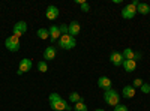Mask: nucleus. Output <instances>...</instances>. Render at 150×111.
<instances>
[{"label": "nucleus", "instance_id": "18", "mask_svg": "<svg viewBox=\"0 0 150 111\" xmlns=\"http://www.w3.org/2000/svg\"><path fill=\"white\" fill-rule=\"evenodd\" d=\"M69 101L74 102V104H77V102H80V101H83V99H81L80 93H77V92H71V93H69Z\"/></svg>", "mask_w": 150, "mask_h": 111}, {"label": "nucleus", "instance_id": "23", "mask_svg": "<svg viewBox=\"0 0 150 111\" xmlns=\"http://www.w3.org/2000/svg\"><path fill=\"white\" fill-rule=\"evenodd\" d=\"M140 89H141V92H143V93H146V95H147V93H150V84H147V83H144V84L141 86V87H140Z\"/></svg>", "mask_w": 150, "mask_h": 111}, {"label": "nucleus", "instance_id": "11", "mask_svg": "<svg viewBox=\"0 0 150 111\" xmlns=\"http://www.w3.org/2000/svg\"><path fill=\"white\" fill-rule=\"evenodd\" d=\"M111 86H112V83H111V80H110L108 77H99V78H98V87L102 89L104 92H105V90H110Z\"/></svg>", "mask_w": 150, "mask_h": 111}, {"label": "nucleus", "instance_id": "22", "mask_svg": "<svg viewBox=\"0 0 150 111\" xmlns=\"http://www.w3.org/2000/svg\"><path fill=\"white\" fill-rule=\"evenodd\" d=\"M80 8H81L83 12H89V11H90V5L87 3V2H83V3L80 5Z\"/></svg>", "mask_w": 150, "mask_h": 111}, {"label": "nucleus", "instance_id": "2", "mask_svg": "<svg viewBox=\"0 0 150 111\" xmlns=\"http://www.w3.org/2000/svg\"><path fill=\"white\" fill-rule=\"evenodd\" d=\"M120 98H122V96H120L114 89H110V90H105V92H104V101H105V104L110 105V107L119 105V104H120Z\"/></svg>", "mask_w": 150, "mask_h": 111}, {"label": "nucleus", "instance_id": "15", "mask_svg": "<svg viewBox=\"0 0 150 111\" xmlns=\"http://www.w3.org/2000/svg\"><path fill=\"white\" fill-rule=\"evenodd\" d=\"M122 66L126 72H134L137 69V60H125Z\"/></svg>", "mask_w": 150, "mask_h": 111}, {"label": "nucleus", "instance_id": "14", "mask_svg": "<svg viewBox=\"0 0 150 111\" xmlns=\"http://www.w3.org/2000/svg\"><path fill=\"white\" fill-rule=\"evenodd\" d=\"M122 95H123V98H126V99H132L135 96V87L134 86H125Z\"/></svg>", "mask_w": 150, "mask_h": 111}, {"label": "nucleus", "instance_id": "12", "mask_svg": "<svg viewBox=\"0 0 150 111\" xmlns=\"http://www.w3.org/2000/svg\"><path fill=\"white\" fill-rule=\"evenodd\" d=\"M56 54H57V48H54L53 45H50V47H47L44 50V60L45 62L47 60H53L56 57Z\"/></svg>", "mask_w": 150, "mask_h": 111}, {"label": "nucleus", "instance_id": "13", "mask_svg": "<svg viewBox=\"0 0 150 111\" xmlns=\"http://www.w3.org/2000/svg\"><path fill=\"white\" fill-rule=\"evenodd\" d=\"M48 33H50V38H51V42L59 41V39H60V36H62L59 26H51V27L48 29Z\"/></svg>", "mask_w": 150, "mask_h": 111}, {"label": "nucleus", "instance_id": "21", "mask_svg": "<svg viewBox=\"0 0 150 111\" xmlns=\"http://www.w3.org/2000/svg\"><path fill=\"white\" fill-rule=\"evenodd\" d=\"M38 71L39 72H47L48 71V63L45 60H41L39 63H38Z\"/></svg>", "mask_w": 150, "mask_h": 111}, {"label": "nucleus", "instance_id": "1", "mask_svg": "<svg viewBox=\"0 0 150 111\" xmlns=\"http://www.w3.org/2000/svg\"><path fill=\"white\" fill-rule=\"evenodd\" d=\"M48 102H50V107H51V110H54V111H71V110H74L63 98H62L59 93H51L48 96Z\"/></svg>", "mask_w": 150, "mask_h": 111}, {"label": "nucleus", "instance_id": "9", "mask_svg": "<svg viewBox=\"0 0 150 111\" xmlns=\"http://www.w3.org/2000/svg\"><path fill=\"white\" fill-rule=\"evenodd\" d=\"M110 62H111V63L114 65V66H122L123 62H125L123 54L119 53V51H112V53L110 54Z\"/></svg>", "mask_w": 150, "mask_h": 111}, {"label": "nucleus", "instance_id": "6", "mask_svg": "<svg viewBox=\"0 0 150 111\" xmlns=\"http://www.w3.org/2000/svg\"><path fill=\"white\" fill-rule=\"evenodd\" d=\"M32 66H33V63H32V60H30V59H23V60L20 62V65H18V71H17V74H18V75H23V74L29 72V71L32 69Z\"/></svg>", "mask_w": 150, "mask_h": 111}, {"label": "nucleus", "instance_id": "17", "mask_svg": "<svg viewBox=\"0 0 150 111\" xmlns=\"http://www.w3.org/2000/svg\"><path fill=\"white\" fill-rule=\"evenodd\" d=\"M150 12V6L147 5V3H141L140 2V5L137 6V14H141V15H147Z\"/></svg>", "mask_w": 150, "mask_h": 111}, {"label": "nucleus", "instance_id": "4", "mask_svg": "<svg viewBox=\"0 0 150 111\" xmlns=\"http://www.w3.org/2000/svg\"><path fill=\"white\" fill-rule=\"evenodd\" d=\"M5 47L8 48V50L11 53H17L20 50V38H17L15 35H12V36H8V38L5 39Z\"/></svg>", "mask_w": 150, "mask_h": 111}, {"label": "nucleus", "instance_id": "3", "mask_svg": "<svg viewBox=\"0 0 150 111\" xmlns=\"http://www.w3.org/2000/svg\"><path fill=\"white\" fill-rule=\"evenodd\" d=\"M59 47L63 48V50H72V48H75V45H77V39L72 38L71 35H62L60 39L57 41Z\"/></svg>", "mask_w": 150, "mask_h": 111}, {"label": "nucleus", "instance_id": "24", "mask_svg": "<svg viewBox=\"0 0 150 111\" xmlns=\"http://www.w3.org/2000/svg\"><path fill=\"white\" fill-rule=\"evenodd\" d=\"M114 111H129V110H128V107H126V105L119 104V105H116V107H114Z\"/></svg>", "mask_w": 150, "mask_h": 111}, {"label": "nucleus", "instance_id": "20", "mask_svg": "<svg viewBox=\"0 0 150 111\" xmlns=\"http://www.w3.org/2000/svg\"><path fill=\"white\" fill-rule=\"evenodd\" d=\"M74 110H75V111H87L89 108H87V104H86V102L80 101V102H77V104H75Z\"/></svg>", "mask_w": 150, "mask_h": 111}, {"label": "nucleus", "instance_id": "7", "mask_svg": "<svg viewBox=\"0 0 150 111\" xmlns=\"http://www.w3.org/2000/svg\"><path fill=\"white\" fill-rule=\"evenodd\" d=\"M59 15H60V11H59V8L54 6V5H50V6L47 8V11H45V17H47L50 21H54L56 18H59Z\"/></svg>", "mask_w": 150, "mask_h": 111}, {"label": "nucleus", "instance_id": "10", "mask_svg": "<svg viewBox=\"0 0 150 111\" xmlns=\"http://www.w3.org/2000/svg\"><path fill=\"white\" fill-rule=\"evenodd\" d=\"M81 30V26H80V23L78 21H72L68 24V35H71L72 38H75V36H78Z\"/></svg>", "mask_w": 150, "mask_h": 111}, {"label": "nucleus", "instance_id": "5", "mask_svg": "<svg viewBox=\"0 0 150 111\" xmlns=\"http://www.w3.org/2000/svg\"><path fill=\"white\" fill-rule=\"evenodd\" d=\"M135 14H137V6H134L132 3L126 5V6L122 9V17L125 20H132L135 17Z\"/></svg>", "mask_w": 150, "mask_h": 111}, {"label": "nucleus", "instance_id": "27", "mask_svg": "<svg viewBox=\"0 0 150 111\" xmlns=\"http://www.w3.org/2000/svg\"><path fill=\"white\" fill-rule=\"evenodd\" d=\"M95 111H105V110H101V108H99V110H95Z\"/></svg>", "mask_w": 150, "mask_h": 111}, {"label": "nucleus", "instance_id": "19", "mask_svg": "<svg viewBox=\"0 0 150 111\" xmlns=\"http://www.w3.org/2000/svg\"><path fill=\"white\" fill-rule=\"evenodd\" d=\"M36 35H38V38H39V39H48V38H50L48 29H39Z\"/></svg>", "mask_w": 150, "mask_h": 111}, {"label": "nucleus", "instance_id": "8", "mask_svg": "<svg viewBox=\"0 0 150 111\" xmlns=\"http://www.w3.org/2000/svg\"><path fill=\"white\" fill-rule=\"evenodd\" d=\"M12 32H14V35L17 36V38H20V36H23L27 32V23L26 21H18L14 26V29H12Z\"/></svg>", "mask_w": 150, "mask_h": 111}, {"label": "nucleus", "instance_id": "26", "mask_svg": "<svg viewBox=\"0 0 150 111\" xmlns=\"http://www.w3.org/2000/svg\"><path fill=\"white\" fill-rule=\"evenodd\" d=\"M59 29H60V33H62V35H68V26H66V24H62V26H59Z\"/></svg>", "mask_w": 150, "mask_h": 111}, {"label": "nucleus", "instance_id": "16", "mask_svg": "<svg viewBox=\"0 0 150 111\" xmlns=\"http://www.w3.org/2000/svg\"><path fill=\"white\" fill-rule=\"evenodd\" d=\"M122 54L125 60H137V53H134L132 48H125Z\"/></svg>", "mask_w": 150, "mask_h": 111}, {"label": "nucleus", "instance_id": "25", "mask_svg": "<svg viewBox=\"0 0 150 111\" xmlns=\"http://www.w3.org/2000/svg\"><path fill=\"white\" fill-rule=\"evenodd\" d=\"M144 84V81L141 78H135L134 80V87H141V86Z\"/></svg>", "mask_w": 150, "mask_h": 111}]
</instances>
